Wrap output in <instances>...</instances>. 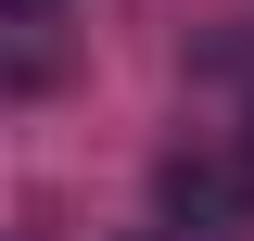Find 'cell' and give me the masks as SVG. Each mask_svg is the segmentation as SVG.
<instances>
[{"label": "cell", "instance_id": "obj_1", "mask_svg": "<svg viewBox=\"0 0 254 241\" xmlns=\"http://www.w3.org/2000/svg\"><path fill=\"white\" fill-rule=\"evenodd\" d=\"M165 203H178V216H203V229H229V216H242V178H229V165H190V152H178V165H165Z\"/></svg>", "mask_w": 254, "mask_h": 241}, {"label": "cell", "instance_id": "obj_2", "mask_svg": "<svg viewBox=\"0 0 254 241\" xmlns=\"http://www.w3.org/2000/svg\"><path fill=\"white\" fill-rule=\"evenodd\" d=\"M0 13H51V0H0Z\"/></svg>", "mask_w": 254, "mask_h": 241}]
</instances>
